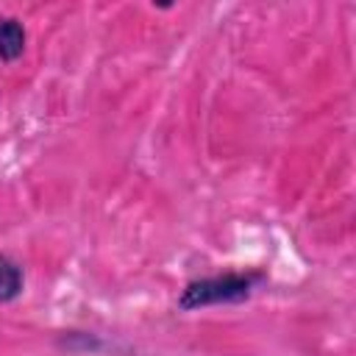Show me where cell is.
<instances>
[{"mask_svg":"<svg viewBox=\"0 0 356 356\" xmlns=\"http://www.w3.org/2000/svg\"><path fill=\"white\" fill-rule=\"evenodd\" d=\"M261 275L256 273H225V275H211L200 278L184 286L178 298V309L192 312L200 306H217V303H242L250 298L253 286L259 284Z\"/></svg>","mask_w":356,"mask_h":356,"instance_id":"obj_1","label":"cell"},{"mask_svg":"<svg viewBox=\"0 0 356 356\" xmlns=\"http://www.w3.org/2000/svg\"><path fill=\"white\" fill-rule=\"evenodd\" d=\"M25 50V28L14 17L0 19V61H17Z\"/></svg>","mask_w":356,"mask_h":356,"instance_id":"obj_2","label":"cell"},{"mask_svg":"<svg viewBox=\"0 0 356 356\" xmlns=\"http://www.w3.org/2000/svg\"><path fill=\"white\" fill-rule=\"evenodd\" d=\"M22 292V267L0 253V303L17 300Z\"/></svg>","mask_w":356,"mask_h":356,"instance_id":"obj_3","label":"cell"}]
</instances>
